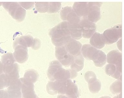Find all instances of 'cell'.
Instances as JSON below:
<instances>
[{
  "mask_svg": "<svg viewBox=\"0 0 124 98\" xmlns=\"http://www.w3.org/2000/svg\"><path fill=\"white\" fill-rule=\"evenodd\" d=\"M61 18L63 21L72 23H79L81 18L78 16L70 7L62 8L60 12Z\"/></svg>",
  "mask_w": 124,
  "mask_h": 98,
  "instance_id": "obj_11",
  "label": "cell"
},
{
  "mask_svg": "<svg viewBox=\"0 0 124 98\" xmlns=\"http://www.w3.org/2000/svg\"><path fill=\"white\" fill-rule=\"evenodd\" d=\"M89 2H75L73 6V9L78 16L80 18L87 16L89 10Z\"/></svg>",
  "mask_w": 124,
  "mask_h": 98,
  "instance_id": "obj_15",
  "label": "cell"
},
{
  "mask_svg": "<svg viewBox=\"0 0 124 98\" xmlns=\"http://www.w3.org/2000/svg\"><path fill=\"white\" fill-rule=\"evenodd\" d=\"M84 77L85 80L88 82V84L97 79L96 74L92 71H88L86 72L85 74Z\"/></svg>",
  "mask_w": 124,
  "mask_h": 98,
  "instance_id": "obj_28",
  "label": "cell"
},
{
  "mask_svg": "<svg viewBox=\"0 0 124 98\" xmlns=\"http://www.w3.org/2000/svg\"><path fill=\"white\" fill-rule=\"evenodd\" d=\"M74 83L70 79L50 81L46 86V90L49 94L65 95L67 96L70 92Z\"/></svg>",
  "mask_w": 124,
  "mask_h": 98,
  "instance_id": "obj_4",
  "label": "cell"
},
{
  "mask_svg": "<svg viewBox=\"0 0 124 98\" xmlns=\"http://www.w3.org/2000/svg\"><path fill=\"white\" fill-rule=\"evenodd\" d=\"M55 55L58 61L65 67L71 66L74 61V57L67 51L64 45L56 47Z\"/></svg>",
  "mask_w": 124,
  "mask_h": 98,
  "instance_id": "obj_8",
  "label": "cell"
},
{
  "mask_svg": "<svg viewBox=\"0 0 124 98\" xmlns=\"http://www.w3.org/2000/svg\"><path fill=\"white\" fill-rule=\"evenodd\" d=\"M20 78L22 98H39L35 93L34 83L23 78Z\"/></svg>",
  "mask_w": 124,
  "mask_h": 98,
  "instance_id": "obj_12",
  "label": "cell"
},
{
  "mask_svg": "<svg viewBox=\"0 0 124 98\" xmlns=\"http://www.w3.org/2000/svg\"><path fill=\"white\" fill-rule=\"evenodd\" d=\"M100 98H111L110 97H108V96H104L101 97Z\"/></svg>",
  "mask_w": 124,
  "mask_h": 98,
  "instance_id": "obj_33",
  "label": "cell"
},
{
  "mask_svg": "<svg viewBox=\"0 0 124 98\" xmlns=\"http://www.w3.org/2000/svg\"><path fill=\"white\" fill-rule=\"evenodd\" d=\"M21 82L19 78L16 83L4 90H0V98H21Z\"/></svg>",
  "mask_w": 124,
  "mask_h": 98,
  "instance_id": "obj_6",
  "label": "cell"
},
{
  "mask_svg": "<svg viewBox=\"0 0 124 98\" xmlns=\"http://www.w3.org/2000/svg\"><path fill=\"white\" fill-rule=\"evenodd\" d=\"M57 98H70L64 95H59L57 97Z\"/></svg>",
  "mask_w": 124,
  "mask_h": 98,
  "instance_id": "obj_31",
  "label": "cell"
},
{
  "mask_svg": "<svg viewBox=\"0 0 124 98\" xmlns=\"http://www.w3.org/2000/svg\"><path fill=\"white\" fill-rule=\"evenodd\" d=\"M49 2H36V9L40 13L47 12Z\"/></svg>",
  "mask_w": 124,
  "mask_h": 98,
  "instance_id": "obj_27",
  "label": "cell"
},
{
  "mask_svg": "<svg viewBox=\"0 0 124 98\" xmlns=\"http://www.w3.org/2000/svg\"><path fill=\"white\" fill-rule=\"evenodd\" d=\"M39 77L38 73L34 69H30L25 72L23 78L34 84Z\"/></svg>",
  "mask_w": 124,
  "mask_h": 98,
  "instance_id": "obj_22",
  "label": "cell"
},
{
  "mask_svg": "<svg viewBox=\"0 0 124 98\" xmlns=\"http://www.w3.org/2000/svg\"><path fill=\"white\" fill-rule=\"evenodd\" d=\"M64 46L67 51L74 57L78 56L81 54L82 45L76 40L71 38Z\"/></svg>",
  "mask_w": 124,
  "mask_h": 98,
  "instance_id": "obj_14",
  "label": "cell"
},
{
  "mask_svg": "<svg viewBox=\"0 0 124 98\" xmlns=\"http://www.w3.org/2000/svg\"><path fill=\"white\" fill-rule=\"evenodd\" d=\"M1 60L2 64L14 63L16 61L12 53H7L2 56Z\"/></svg>",
  "mask_w": 124,
  "mask_h": 98,
  "instance_id": "obj_26",
  "label": "cell"
},
{
  "mask_svg": "<svg viewBox=\"0 0 124 98\" xmlns=\"http://www.w3.org/2000/svg\"><path fill=\"white\" fill-rule=\"evenodd\" d=\"M74 60L71 65V69L76 72L80 71L83 69L84 66V60L82 54L74 57Z\"/></svg>",
  "mask_w": 124,
  "mask_h": 98,
  "instance_id": "obj_21",
  "label": "cell"
},
{
  "mask_svg": "<svg viewBox=\"0 0 124 98\" xmlns=\"http://www.w3.org/2000/svg\"><path fill=\"white\" fill-rule=\"evenodd\" d=\"M88 85L89 90L93 93L98 92L101 88V83L97 78L89 83Z\"/></svg>",
  "mask_w": 124,
  "mask_h": 98,
  "instance_id": "obj_23",
  "label": "cell"
},
{
  "mask_svg": "<svg viewBox=\"0 0 124 98\" xmlns=\"http://www.w3.org/2000/svg\"><path fill=\"white\" fill-rule=\"evenodd\" d=\"M3 73V64L0 61V75Z\"/></svg>",
  "mask_w": 124,
  "mask_h": 98,
  "instance_id": "obj_30",
  "label": "cell"
},
{
  "mask_svg": "<svg viewBox=\"0 0 124 98\" xmlns=\"http://www.w3.org/2000/svg\"><path fill=\"white\" fill-rule=\"evenodd\" d=\"M81 18L79 23L82 30V37L84 38H90L95 32L96 25L89 21L87 17Z\"/></svg>",
  "mask_w": 124,
  "mask_h": 98,
  "instance_id": "obj_9",
  "label": "cell"
},
{
  "mask_svg": "<svg viewBox=\"0 0 124 98\" xmlns=\"http://www.w3.org/2000/svg\"><path fill=\"white\" fill-rule=\"evenodd\" d=\"M69 27L71 38L78 40L82 38V30L79 23H72L69 22Z\"/></svg>",
  "mask_w": 124,
  "mask_h": 98,
  "instance_id": "obj_19",
  "label": "cell"
},
{
  "mask_svg": "<svg viewBox=\"0 0 124 98\" xmlns=\"http://www.w3.org/2000/svg\"><path fill=\"white\" fill-rule=\"evenodd\" d=\"M113 98H122V94H120L114 97Z\"/></svg>",
  "mask_w": 124,
  "mask_h": 98,
  "instance_id": "obj_32",
  "label": "cell"
},
{
  "mask_svg": "<svg viewBox=\"0 0 124 98\" xmlns=\"http://www.w3.org/2000/svg\"><path fill=\"white\" fill-rule=\"evenodd\" d=\"M105 44H112L118 41L122 37V25H118L107 29L102 34Z\"/></svg>",
  "mask_w": 124,
  "mask_h": 98,
  "instance_id": "obj_7",
  "label": "cell"
},
{
  "mask_svg": "<svg viewBox=\"0 0 124 98\" xmlns=\"http://www.w3.org/2000/svg\"><path fill=\"white\" fill-rule=\"evenodd\" d=\"M2 5L14 19L19 22H21L25 19L26 10L19 3L2 2Z\"/></svg>",
  "mask_w": 124,
  "mask_h": 98,
  "instance_id": "obj_5",
  "label": "cell"
},
{
  "mask_svg": "<svg viewBox=\"0 0 124 98\" xmlns=\"http://www.w3.org/2000/svg\"><path fill=\"white\" fill-rule=\"evenodd\" d=\"M19 4L22 8L26 9H30L32 8L34 6V2H19Z\"/></svg>",
  "mask_w": 124,
  "mask_h": 98,
  "instance_id": "obj_29",
  "label": "cell"
},
{
  "mask_svg": "<svg viewBox=\"0 0 124 98\" xmlns=\"http://www.w3.org/2000/svg\"><path fill=\"white\" fill-rule=\"evenodd\" d=\"M61 2H49L47 12L49 13H56L61 9Z\"/></svg>",
  "mask_w": 124,
  "mask_h": 98,
  "instance_id": "obj_25",
  "label": "cell"
},
{
  "mask_svg": "<svg viewBox=\"0 0 124 98\" xmlns=\"http://www.w3.org/2000/svg\"><path fill=\"white\" fill-rule=\"evenodd\" d=\"M105 72L107 75L122 81V67L108 64L106 67Z\"/></svg>",
  "mask_w": 124,
  "mask_h": 98,
  "instance_id": "obj_17",
  "label": "cell"
},
{
  "mask_svg": "<svg viewBox=\"0 0 124 98\" xmlns=\"http://www.w3.org/2000/svg\"><path fill=\"white\" fill-rule=\"evenodd\" d=\"M69 24V22L63 21L49 30V34L51 41L56 47L65 45L71 38Z\"/></svg>",
  "mask_w": 124,
  "mask_h": 98,
  "instance_id": "obj_2",
  "label": "cell"
},
{
  "mask_svg": "<svg viewBox=\"0 0 124 98\" xmlns=\"http://www.w3.org/2000/svg\"><path fill=\"white\" fill-rule=\"evenodd\" d=\"M91 45L97 49H101L104 47L105 42L102 34L95 32L91 38Z\"/></svg>",
  "mask_w": 124,
  "mask_h": 98,
  "instance_id": "obj_18",
  "label": "cell"
},
{
  "mask_svg": "<svg viewBox=\"0 0 124 98\" xmlns=\"http://www.w3.org/2000/svg\"><path fill=\"white\" fill-rule=\"evenodd\" d=\"M107 62L117 67H122V54L117 50H112L108 53Z\"/></svg>",
  "mask_w": 124,
  "mask_h": 98,
  "instance_id": "obj_16",
  "label": "cell"
},
{
  "mask_svg": "<svg viewBox=\"0 0 124 98\" xmlns=\"http://www.w3.org/2000/svg\"><path fill=\"white\" fill-rule=\"evenodd\" d=\"M47 75L50 81H54L73 79L77 77V73L73 70L65 69L60 62L54 60L49 64Z\"/></svg>",
  "mask_w": 124,
  "mask_h": 98,
  "instance_id": "obj_1",
  "label": "cell"
},
{
  "mask_svg": "<svg viewBox=\"0 0 124 98\" xmlns=\"http://www.w3.org/2000/svg\"><path fill=\"white\" fill-rule=\"evenodd\" d=\"M34 41L35 38H33L31 36H23L16 39L14 42L13 46L17 45H20L27 48L31 47L32 48Z\"/></svg>",
  "mask_w": 124,
  "mask_h": 98,
  "instance_id": "obj_20",
  "label": "cell"
},
{
  "mask_svg": "<svg viewBox=\"0 0 124 98\" xmlns=\"http://www.w3.org/2000/svg\"><path fill=\"white\" fill-rule=\"evenodd\" d=\"M14 52L13 56L15 60L19 63H24L28 60V48L20 45L13 46Z\"/></svg>",
  "mask_w": 124,
  "mask_h": 98,
  "instance_id": "obj_13",
  "label": "cell"
},
{
  "mask_svg": "<svg viewBox=\"0 0 124 98\" xmlns=\"http://www.w3.org/2000/svg\"><path fill=\"white\" fill-rule=\"evenodd\" d=\"M110 92L114 94L121 93L122 91V82L121 80H117L112 83L110 88Z\"/></svg>",
  "mask_w": 124,
  "mask_h": 98,
  "instance_id": "obj_24",
  "label": "cell"
},
{
  "mask_svg": "<svg viewBox=\"0 0 124 98\" xmlns=\"http://www.w3.org/2000/svg\"><path fill=\"white\" fill-rule=\"evenodd\" d=\"M81 50L83 57L86 60H93L96 67H102L106 63L107 57L105 53L91 45H84Z\"/></svg>",
  "mask_w": 124,
  "mask_h": 98,
  "instance_id": "obj_3",
  "label": "cell"
},
{
  "mask_svg": "<svg viewBox=\"0 0 124 98\" xmlns=\"http://www.w3.org/2000/svg\"><path fill=\"white\" fill-rule=\"evenodd\" d=\"M89 8L87 17L89 21L96 23L101 18V7L102 2H89Z\"/></svg>",
  "mask_w": 124,
  "mask_h": 98,
  "instance_id": "obj_10",
  "label": "cell"
}]
</instances>
